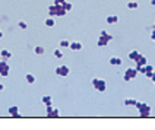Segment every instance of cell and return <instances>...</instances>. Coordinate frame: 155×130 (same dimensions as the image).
Returning a JSON list of instances; mask_svg holds the SVG:
<instances>
[{"mask_svg": "<svg viewBox=\"0 0 155 130\" xmlns=\"http://www.w3.org/2000/svg\"><path fill=\"white\" fill-rule=\"evenodd\" d=\"M136 108H138L140 117H149V114H151V107L148 104H145V102H136Z\"/></svg>", "mask_w": 155, "mask_h": 130, "instance_id": "obj_1", "label": "cell"}, {"mask_svg": "<svg viewBox=\"0 0 155 130\" xmlns=\"http://www.w3.org/2000/svg\"><path fill=\"white\" fill-rule=\"evenodd\" d=\"M92 86L98 91V92H105V89H107V83H105V80L104 79H100V78H94L92 79Z\"/></svg>", "mask_w": 155, "mask_h": 130, "instance_id": "obj_2", "label": "cell"}, {"mask_svg": "<svg viewBox=\"0 0 155 130\" xmlns=\"http://www.w3.org/2000/svg\"><path fill=\"white\" fill-rule=\"evenodd\" d=\"M111 40H113V35L103 29V31H101V35H100V40H98V47H105Z\"/></svg>", "mask_w": 155, "mask_h": 130, "instance_id": "obj_3", "label": "cell"}, {"mask_svg": "<svg viewBox=\"0 0 155 130\" xmlns=\"http://www.w3.org/2000/svg\"><path fill=\"white\" fill-rule=\"evenodd\" d=\"M139 72L136 67H129V69L124 70V75H123V79H124V82H129L132 79L136 78V75H138Z\"/></svg>", "mask_w": 155, "mask_h": 130, "instance_id": "obj_4", "label": "cell"}, {"mask_svg": "<svg viewBox=\"0 0 155 130\" xmlns=\"http://www.w3.org/2000/svg\"><path fill=\"white\" fill-rule=\"evenodd\" d=\"M9 72H10V67H9L8 61L6 60H0V76H3V78H6L9 75Z\"/></svg>", "mask_w": 155, "mask_h": 130, "instance_id": "obj_5", "label": "cell"}, {"mask_svg": "<svg viewBox=\"0 0 155 130\" xmlns=\"http://www.w3.org/2000/svg\"><path fill=\"white\" fill-rule=\"evenodd\" d=\"M54 72H56V75H57V76L66 78V76H67V75L70 73V69L67 67V66H59V67L54 70Z\"/></svg>", "mask_w": 155, "mask_h": 130, "instance_id": "obj_6", "label": "cell"}, {"mask_svg": "<svg viewBox=\"0 0 155 130\" xmlns=\"http://www.w3.org/2000/svg\"><path fill=\"white\" fill-rule=\"evenodd\" d=\"M8 113L10 114L12 117H15V118L21 117V114H19V107H18V105H12V107H9Z\"/></svg>", "mask_w": 155, "mask_h": 130, "instance_id": "obj_7", "label": "cell"}, {"mask_svg": "<svg viewBox=\"0 0 155 130\" xmlns=\"http://www.w3.org/2000/svg\"><path fill=\"white\" fill-rule=\"evenodd\" d=\"M146 64H148V63H146V57L140 54L138 59H136V69H138V67H143V66H146Z\"/></svg>", "mask_w": 155, "mask_h": 130, "instance_id": "obj_8", "label": "cell"}, {"mask_svg": "<svg viewBox=\"0 0 155 130\" xmlns=\"http://www.w3.org/2000/svg\"><path fill=\"white\" fill-rule=\"evenodd\" d=\"M67 12L63 8V5H56V16H64Z\"/></svg>", "mask_w": 155, "mask_h": 130, "instance_id": "obj_9", "label": "cell"}, {"mask_svg": "<svg viewBox=\"0 0 155 130\" xmlns=\"http://www.w3.org/2000/svg\"><path fill=\"white\" fill-rule=\"evenodd\" d=\"M82 43H79V41H73V43H70L69 48L70 50H73V51H79V50H82Z\"/></svg>", "mask_w": 155, "mask_h": 130, "instance_id": "obj_10", "label": "cell"}, {"mask_svg": "<svg viewBox=\"0 0 155 130\" xmlns=\"http://www.w3.org/2000/svg\"><path fill=\"white\" fill-rule=\"evenodd\" d=\"M0 56H2L3 60H9V59L12 57V53L9 51V50H2V51H0Z\"/></svg>", "mask_w": 155, "mask_h": 130, "instance_id": "obj_11", "label": "cell"}, {"mask_svg": "<svg viewBox=\"0 0 155 130\" xmlns=\"http://www.w3.org/2000/svg\"><path fill=\"white\" fill-rule=\"evenodd\" d=\"M139 56H140V53H139L138 50H133V51L129 53V59H130L132 61H136V59H138Z\"/></svg>", "mask_w": 155, "mask_h": 130, "instance_id": "obj_12", "label": "cell"}, {"mask_svg": "<svg viewBox=\"0 0 155 130\" xmlns=\"http://www.w3.org/2000/svg\"><path fill=\"white\" fill-rule=\"evenodd\" d=\"M110 64H111V66H120L121 59L120 57H111V59H110Z\"/></svg>", "mask_w": 155, "mask_h": 130, "instance_id": "obj_13", "label": "cell"}, {"mask_svg": "<svg viewBox=\"0 0 155 130\" xmlns=\"http://www.w3.org/2000/svg\"><path fill=\"white\" fill-rule=\"evenodd\" d=\"M34 53H35V54H38V56H41V54H44V53H45V50H44L43 45H35Z\"/></svg>", "mask_w": 155, "mask_h": 130, "instance_id": "obj_14", "label": "cell"}, {"mask_svg": "<svg viewBox=\"0 0 155 130\" xmlns=\"http://www.w3.org/2000/svg\"><path fill=\"white\" fill-rule=\"evenodd\" d=\"M43 104L51 105V104H53V98H51L50 95H44V96H43Z\"/></svg>", "mask_w": 155, "mask_h": 130, "instance_id": "obj_15", "label": "cell"}, {"mask_svg": "<svg viewBox=\"0 0 155 130\" xmlns=\"http://www.w3.org/2000/svg\"><path fill=\"white\" fill-rule=\"evenodd\" d=\"M119 22V16L113 15V16H107V24H117Z\"/></svg>", "mask_w": 155, "mask_h": 130, "instance_id": "obj_16", "label": "cell"}, {"mask_svg": "<svg viewBox=\"0 0 155 130\" xmlns=\"http://www.w3.org/2000/svg\"><path fill=\"white\" fill-rule=\"evenodd\" d=\"M25 79H26V82H28V83H31V85L35 83V76H34V75H31V73H26Z\"/></svg>", "mask_w": 155, "mask_h": 130, "instance_id": "obj_17", "label": "cell"}, {"mask_svg": "<svg viewBox=\"0 0 155 130\" xmlns=\"http://www.w3.org/2000/svg\"><path fill=\"white\" fill-rule=\"evenodd\" d=\"M136 99H133V98H126L124 99V105H136Z\"/></svg>", "mask_w": 155, "mask_h": 130, "instance_id": "obj_18", "label": "cell"}, {"mask_svg": "<svg viewBox=\"0 0 155 130\" xmlns=\"http://www.w3.org/2000/svg\"><path fill=\"white\" fill-rule=\"evenodd\" d=\"M59 45H60L61 48H67V47L70 45V41H67V40H60Z\"/></svg>", "mask_w": 155, "mask_h": 130, "instance_id": "obj_19", "label": "cell"}, {"mask_svg": "<svg viewBox=\"0 0 155 130\" xmlns=\"http://www.w3.org/2000/svg\"><path fill=\"white\" fill-rule=\"evenodd\" d=\"M54 24H56V22H54V18H53V16H50L48 19H47V21H45V25L48 26V28L54 26Z\"/></svg>", "mask_w": 155, "mask_h": 130, "instance_id": "obj_20", "label": "cell"}, {"mask_svg": "<svg viewBox=\"0 0 155 130\" xmlns=\"http://www.w3.org/2000/svg\"><path fill=\"white\" fill-rule=\"evenodd\" d=\"M48 15H50V16H56V5H51V6H50V8H48Z\"/></svg>", "mask_w": 155, "mask_h": 130, "instance_id": "obj_21", "label": "cell"}, {"mask_svg": "<svg viewBox=\"0 0 155 130\" xmlns=\"http://www.w3.org/2000/svg\"><path fill=\"white\" fill-rule=\"evenodd\" d=\"M127 8H129V9H138L139 8V3H138V2H129V3H127Z\"/></svg>", "mask_w": 155, "mask_h": 130, "instance_id": "obj_22", "label": "cell"}, {"mask_svg": "<svg viewBox=\"0 0 155 130\" xmlns=\"http://www.w3.org/2000/svg\"><path fill=\"white\" fill-rule=\"evenodd\" d=\"M63 8L66 9V12H69V10H72L73 6H72V3H69V2H64V3H63Z\"/></svg>", "mask_w": 155, "mask_h": 130, "instance_id": "obj_23", "label": "cell"}, {"mask_svg": "<svg viewBox=\"0 0 155 130\" xmlns=\"http://www.w3.org/2000/svg\"><path fill=\"white\" fill-rule=\"evenodd\" d=\"M59 114H60V111H59V108H53L51 114H50L48 117H59Z\"/></svg>", "mask_w": 155, "mask_h": 130, "instance_id": "obj_24", "label": "cell"}, {"mask_svg": "<svg viewBox=\"0 0 155 130\" xmlns=\"http://www.w3.org/2000/svg\"><path fill=\"white\" fill-rule=\"evenodd\" d=\"M54 56H56L57 59H61V57H63V53H61L60 48H56V50H54Z\"/></svg>", "mask_w": 155, "mask_h": 130, "instance_id": "obj_25", "label": "cell"}, {"mask_svg": "<svg viewBox=\"0 0 155 130\" xmlns=\"http://www.w3.org/2000/svg\"><path fill=\"white\" fill-rule=\"evenodd\" d=\"M53 108H54V107H53V104L51 105H47V115H50V114H51Z\"/></svg>", "mask_w": 155, "mask_h": 130, "instance_id": "obj_26", "label": "cell"}, {"mask_svg": "<svg viewBox=\"0 0 155 130\" xmlns=\"http://www.w3.org/2000/svg\"><path fill=\"white\" fill-rule=\"evenodd\" d=\"M26 26L28 25H26L25 22H19V28H21V29H26Z\"/></svg>", "mask_w": 155, "mask_h": 130, "instance_id": "obj_27", "label": "cell"}, {"mask_svg": "<svg viewBox=\"0 0 155 130\" xmlns=\"http://www.w3.org/2000/svg\"><path fill=\"white\" fill-rule=\"evenodd\" d=\"M66 0H54V5H63Z\"/></svg>", "mask_w": 155, "mask_h": 130, "instance_id": "obj_28", "label": "cell"}, {"mask_svg": "<svg viewBox=\"0 0 155 130\" xmlns=\"http://www.w3.org/2000/svg\"><path fill=\"white\" fill-rule=\"evenodd\" d=\"M151 38L155 41V26H154V29H152V34H151Z\"/></svg>", "mask_w": 155, "mask_h": 130, "instance_id": "obj_29", "label": "cell"}, {"mask_svg": "<svg viewBox=\"0 0 155 130\" xmlns=\"http://www.w3.org/2000/svg\"><path fill=\"white\" fill-rule=\"evenodd\" d=\"M3 89H5V85H3V83H0V92H2Z\"/></svg>", "mask_w": 155, "mask_h": 130, "instance_id": "obj_30", "label": "cell"}, {"mask_svg": "<svg viewBox=\"0 0 155 130\" xmlns=\"http://www.w3.org/2000/svg\"><path fill=\"white\" fill-rule=\"evenodd\" d=\"M151 79L154 80V83H155V70H154V75H152V78H151Z\"/></svg>", "mask_w": 155, "mask_h": 130, "instance_id": "obj_31", "label": "cell"}, {"mask_svg": "<svg viewBox=\"0 0 155 130\" xmlns=\"http://www.w3.org/2000/svg\"><path fill=\"white\" fill-rule=\"evenodd\" d=\"M151 6H155V0H151Z\"/></svg>", "mask_w": 155, "mask_h": 130, "instance_id": "obj_32", "label": "cell"}, {"mask_svg": "<svg viewBox=\"0 0 155 130\" xmlns=\"http://www.w3.org/2000/svg\"><path fill=\"white\" fill-rule=\"evenodd\" d=\"M2 37H3V32H2V31H0V38H2Z\"/></svg>", "mask_w": 155, "mask_h": 130, "instance_id": "obj_33", "label": "cell"}, {"mask_svg": "<svg viewBox=\"0 0 155 130\" xmlns=\"http://www.w3.org/2000/svg\"><path fill=\"white\" fill-rule=\"evenodd\" d=\"M154 26H155V25H154Z\"/></svg>", "mask_w": 155, "mask_h": 130, "instance_id": "obj_34", "label": "cell"}]
</instances>
